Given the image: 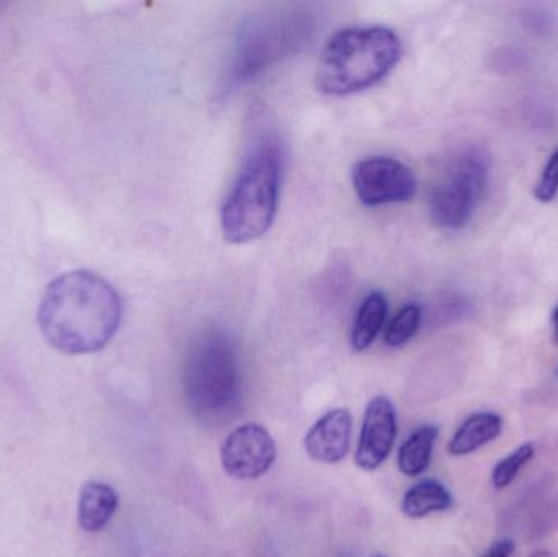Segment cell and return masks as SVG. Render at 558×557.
I'll use <instances>...</instances> for the list:
<instances>
[{
    "instance_id": "obj_4",
    "label": "cell",
    "mask_w": 558,
    "mask_h": 557,
    "mask_svg": "<svg viewBox=\"0 0 558 557\" xmlns=\"http://www.w3.org/2000/svg\"><path fill=\"white\" fill-rule=\"evenodd\" d=\"M183 388L190 409L202 421H226L238 409L242 395L241 363L228 332L209 329L193 342L186 356Z\"/></svg>"
},
{
    "instance_id": "obj_21",
    "label": "cell",
    "mask_w": 558,
    "mask_h": 557,
    "mask_svg": "<svg viewBox=\"0 0 558 557\" xmlns=\"http://www.w3.org/2000/svg\"><path fill=\"white\" fill-rule=\"evenodd\" d=\"M530 557H557L553 552H547V549H539V552L533 553Z\"/></svg>"
},
{
    "instance_id": "obj_19",
    "label": "cell",
    "mask_w": 558,
    "mask_h": 557,
    "mask_svg": "<svg viewBox=\"0 0 558 557\" xmlns=\"http://www.w3.org/2000/svg\"><path fill=\"white\" fill-rule=\"evenodd\" d=\"M514 553V542L513 540H498L497 543L488 548V552L485 553L482 557H511Z\"/></svg>"
},
{
    "instance_id": "obj_14",
    "label": "cell",
    "mask_w": 558,
    "mask_h": 557,
    "mask_svg": "<svg viewBox=\"0 0 558 557\" xmlns=\"http://www.w3.org/2000/svg\"><path fill=\"white\" fill-rule=\"evenodd\" d=\"M454 506L452 494L439 481L425 480L407 491L402 513L407 519L422 520L432 513L446 512Z\"/></svg>"
},
{
    "instance_id": "obj_5",
    "label": "cell",
    "mask_w": 558,
    "mask_h": 557,
    "mask_svg": "<svg viewBox=\"0 0 558 557\" xmlns=\"http://www.w3.org/2000/svg\"><path fill=\"white\" fill-rule=\"evenodd\" d=\"M312 22L302 10H279L252 20L242 28L229 71V84H245L291 55L311 35Z\"/></svg>"
},
{
    "instance_id": "obj_20",
    "label": "cell",
    "mask_w": 558,
    "mask_h": 557,
    "mask_svg": "<svg viewBox=\"0 0 558 557\" xmlns=\"http://www.w3.org/2000/svg\"><path fill=\"white\" fill-rule=\"evenodd\" d=\"M553 330H554V340L558 343V304L556 310L553 313Z\"/></svg>"
},
{
    "instance_id": "obj_17",
    "label": "cell",
    "mask_w": 558,
    "mask_h": 557,
    "mask_svg": "<svg viewBox=\"0 0 558 557\" xmlns=\"http://www.w3.org/2000/svg\"><path fill=\"white\" fill-rule=\"evenodd\" d=\"M534 455H536L534 445L524 444L518 447L513 453L498 461L497 467L494 468V473H492V486L497 491L507 489L517 480L520 471L533 460Z\"/></svg>"
},
{
    "instance_id": "obj_6",
    "label": "cell",
    "mask_w": 558,
    "mask_h": 557,
    "mask_svg": "<svg viewBox=\"0 0 558 557\" xmlns=\"http://www.w3.org/2000/svg\"><path fill=\"white\" fill-rule=\"evenodd\" d=\"M490 157L481 149L462 153L429 196V216L438 228L461 231L474 218L490 180Z\"/></svg>"
},
{
    "instance_id": "obj_7",
    "label": "cell",
    "mask_w": 558,
    "mask_h": 557,
    "mask_svg": "<svg viewBox=\"0 0 558 557\" xmlns=\"http://www.w3.org/2000/svg\"><path fill=\"white\" fill-rule=\"evenodd\" d=\"M353 189L364 206L399 205L415 198L418 180L402 160L390 156H371L353 167Z\"/></svg>"
},
{
    "instance_id": "obj_12",
    "label": "cell",
    "mask_w": 558,
    "mask_h": 557,
    "mask_svg": "<svg viewBox=\"0 0 558 557\" xmlns=\"http://www.w3.org/2000/svg\"><path fill=\"white\" fill-rule=\"evenodd\" d=\"M504 432V419L495 412H477L462 422L448 444L451 457H465L497 440Z\"/></svg>"
},
{
    "instance_id": "obj_2",
    "label": "cell",
    "mask_w": 558,
    "mask_h": 557,
    "mask_svg": "<svg viewBox=\"0 0 558 557\" xmlns=\"http://www.w3.org/2000/svg\"><path fill=\"white\" fill-rule=\"evenodd\" d=\"M284 172V147L278 134L260 130L248 144L241 169L226 195L221 229L231 244L264 238L277 218Z\"/></svg>"
},
{
    "instance_id": "obj_3",
    "label": "cell",
    "mask_w": 558,
    "mask_h": 557,
    "mask_svg": "<svg viewBox=\"0 0 558 557\" xmlns=\"http://www.w3.org/2000/svg\"><path fill=\"white\" fill-rule=\"evenodd\" d=\"M402 52V41L389 26L338 29L322 49L317 88L331 97L360 94L383 82L399 64Z\"/></svg>"
},
{
    "instance_id": "obj_22",
    "label": "cell",
    "mask_w": 558,
    "mask_h": 557,
    "mask_svg": "<svg viewBox=\"0 0 558 557\" xmlns=\"http://www.w3.org/2000/svg\"><path fill=\"white\" fill-rule=\"evenodd\" d=\"M379 557H384V556H379Z\"/></svg>"
},
{
    "instance_id": "obj_13",
    "label": "cell",
    "mask_w": 558,
    "mask_h": 557,
    "mask_svg": "<svg viewBox=\"0 0 558 557\" xmlns=\"http://www.w3.org/2000/svg\"><path fill=\"white\" fill-rule=\"evenodd\" d=\"M387 319V300L380 291H371L361 301L351 329V347L354 352H366L379 334Z\"/></svg>"
},
{
    "instance_id": "obj_11",
    "label": "cell",
    "mask_w": 558,
    "mask_h": 557,
    "mask_svg": "<svg viewBox=\"0 0 558 557\" xmlns=\"http://www.w3.org/2000/svg\"><path fill=\"white\" fill-rule=\"evenodd\" d=\"M118 510V494L100 481H88L78 497V525L84 532L98 533L113 519Z\"/></svg>"
},
{
    "instance_id": "obj_1",
    "label": "cell",
    "mask_w": 558,
    "mask_h": 557,
    "mask_svg": "<svg viewBox=\"0 0 558 557\" xmlns=\"http://www.w3.org/2000/svg\"><path fill=\"white\" fill-rule=\"evenodd\" d=\"M120 294L88 270L62 274L49 283L38 310V326L49 346L68 355L100 352L120 329Z\"/></svg>"
},
{
    "instance_id": "obj_9",
    "label": "cell",
    "mask_w": 558,
    "mask_h": 557,
    "mask_svg": "<svg viewBox=\"0 0 558 557\" xmlns=\"http://www.w3.org/2000/svg\"><path fill=\"white\" fill-rule=\"evenodd\" d=\"M399 435L397 412L392 401L387 396H376L371 399L364 411L361 425L360 440L354 451V463L360 470H379L392 453Z\"/></svg>"
},
{
    "instance_id": "obj_15",
    "label": "cell",
    "mask_w": 558,
    "mask_h": 557,
    "mask_svg": "<svg viewBox=\"0 0 558 557\" xmlns=\"http://www.w3.org/2000/svg\"><path fill=\"white\" fill-rule=\"evenodd\" d=\"M438 435L436 425H422L403 441L397 453V467L403 476L418 477L428 470Z\"/></svg>"
},
{
    "instance_id": "obj_10",
    "label": "cell",
    "mask_w": 558,
    "mask_h": 557,
    "mask_svg": "<svg viewBox=\"0 0 558 557\" xmlns=\"http://www.w3.org/2000/svg\"><path fill=\"white\" fill-rule=\"evenodd\" d=\"M353 435V415L348 409H331L322 415L304 438L305 453L322 464H338L347 458Z\"/></svg>"
},
{
    "instance_id": "obj_18",
    "label": "cell",
    "mask_w": 558,
    "mask_h": 557,
    "mask_svg": "<svg viewBox=\"0 0 558 557\" xmlns=\"http://www.w3.org/2000/svg\"><path fill=\"white\" fill-rule=\"evenodd\" d=\"M558 195V149L544 166L543 173L537 180L536 189H534V198L539 203H553Z\"/></svg>"
},
{
    "instance_id": "obj_16",
    "label": "cell",
    "mask_w": 558,
    "mask_h": 557,
    "mask_svg": "<svg viewBox=\"0 0 558 557\" xmlns=\"http://www.w3.org/2000/svg\"><path fill=\"white\" fill-rule=\"evenodd\" d=\"M423 317H425V313L418 303L405 304L386 327V332H384L386 346L392 347V349L407 346L422 329Z\"/></svg>"
},
{
    "instance_id": "obj_8",
    "label": "cell",
    "mask_w": 558,
    "mask_h": 557,
    "mask_svg": "<svg viewBox=\"0 0 558 557\" xmlns=\"http://www.w3.org/2000/svg\"><path fill=\"white\" fill-rule=\"evenodd\" d=\"M278 448L270 432L260 424L234 428L221 445L225 473L235 481H254L274 468Z\"/></svg>"
}]
</instances>
